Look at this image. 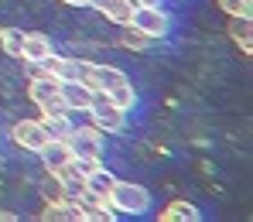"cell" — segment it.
<instances>
[{"mask_svg": "<svg viewBox=\"0 0 253 222\" xmlns=\"http://www.w3.org/2000/svg\"><path fill=\"white\" fill-rule=\"evenodd\" d=\"M106 202L113 205V212L140 216V212L151 209V191H147L144 185H133V181H117V185L110 188V198H106Z\"/></svg>", "mask_w": 253, "mask_h": 222, "instance_id": "1", "label": "cell"}, {"mask_svg": "<svg viewBox=\"0 0 253 222\" xmlns=\"http://www.w3.org/2000/svg\"><path fill=\"white\" fill-rule=\"evenodd\" d=\"M85 113L92 116V127L103 133H124L126 127V110H120L106 92H92V103Z\"/></svg>", "mask_w": 253, "mask_h": 222, "instance_id": "2", "label": "cell"}, {"mask_svg": "<svg viewBox=\"0 0 253 222\" xmlns=\"http://www.w3.org/2000/svg\"><path fill=\"white\" fill-rule=\"evenodd\" d=\"M28 96H31V103L42 110L44 116H51V113H69L65 103H62V96H58V79H55V75H35L31 86H28Z\"/></svg>", "mask_w": 253, "mask_h": 222, "instance_id": "3", "label": "cell"}, {"mask_svg": "<svg viewBox=\"0 0 253 222\" xmlns=\"http://www.w3.org/2000/svg\"><path fill=\"white\" fill-rule=\"evenodd\" d=\"M126 24H133L137 31H144L147 38H168L171 31V17L161 10V7H133V14H130V21Z\"/></svg>", "mask_w": 253, "mask_h": 222, "instance_id": "4", "label": "cell"}, {"mask_svg": "<svg viewBox=\"0 0 253 222\" xmlns=\"http://www.w3.org/2000/svg\"><path fill=\"white\" fill-rule=\"evenodd\" d=\"M65 140H69V150L76 161L79 157H103V137L96 127H72Z\"/></svg>", "mask_w": 253, "mask_h": 222, "instance_id": "5", "label": "cell"}, {"mask_svg": "<svg viewBox=\"0 0 253 222\" xmlns=\"http://www.w3.org/2000/svg\"><path fill=\"white\" fill-rule=\"evenodd\" d=\"M83 82L92 89V92H110V89L120 86V82H126V75L117 69V65H92V62H89Z\"/></svg>", "mask_w": 253, "mask_h": 222, "instance_id": "6", "label": "cell"}, {"mask_svg": "<svg viewBox=\"0 0 253 222\" xmlns=\"http://www.w3.org/2000/svg\"><path fill=\"white\" fill-rule=\"evenodd\" d=\"M76 205L83 209V222H113V205L106 202V198H99V195H92L89 188H83L79 195H76Z\"/></svg>", "mask_w": 253, "mask_h": 222, "instance_id": "7", "label": "cell"}, {"mask_svg": "<svg viewBox=\"0 0 253 222\" xmlns=\"http://www.w3.org/2000/svg\"><path fill=\"white\" fill-rule=\"evenodd\" d=\"M10 133H14V140H17L24 150H35V154L48 144V133H44V127L38 123V120H17Z\"/></svg>", "mask_w": 253, "mask_h": 222, "instance_id": "8", "label": "cell"}, {"mask_svg": "<svg viewBox=\"0 0 253 222\" xmlns=\"http://www.w3.org/2000/svg\"><path fill=\"white\" fill-rule=\"evenodd\" d=\"M58 96H62L65 110H89V103H92V89L85 82H58Z\"/></svg>", "mask_w": 253, "mask_h": 222, "instance_id": "9", "label": "cell"}, {"mask_svg": "<svg viewBox=\"0 0 253 222\" xmlns=\"http://www.w3.org/2000/svg\"><path fill=\"white\" fill-rule=\"evenodd\" d=\"M42 161L48 171H55V168H62V164H69L72 161V150H69V140H55V137H48V144H44L42 150Z\"/></svg>", "mask_w": 253, "mask_h": 222, "instance_id": "10", "label": "cell"}, {"mask_svg": "<svg viewBox=\"0 0 253 222\" xmlns=\"http://www.w3.org/2000/svg\"><path fill=\"white\" fill-rule=\"evenodd\" d=\"M51 175L58 178V185H62V191H65L69 198H76V195L85 188V175L72 164V161H69V164H62V168H55Z\"/></svg>", "mask_w": 253, "mask_h": 222, "instance_id": "11", "label": "cell"}, {"mask_svg": "<svg viewBox=\"0 0 253 222\" xmlns=\"http://www.w3.org/2000/svg\"><path fill=\"white\" fill-rule=\"evenodd\" d=\"M89 7H96L99 14H106L117 24H126L133 14V0H89Z\"/></svg>", "mask_w": 253, "mask_h": 222, "instance_id": "12", "label": "cell"}, {"mask_svg": "<svg viewBox=\"0 0 253 222\" xmlns=\"http://www.w3.org/2000/svg\"><path fill=\"white\" fill-rule=\"evenodd\" d=\"M48 51H51V41H48V35H42V31H31V35H24V51H21V58H24V62L38 65V62H42Z\"/></svg>", "mask_w": 253, "mask_h": 222, "instance_id": "13", "label": "cell"}, {"mask_svg": "<svg viewBox=\"0 0 253 222\" xmlns=\"http://www.w3.org/2000/svg\"><path fill=\"white\" fill-rule=\"evenodd\" d=\"M229 38L240 44V51H253V28H250V17H229Z\"/></svg>", "mask_w": 253, "mask_h": 222, "instance_id": "14", "label": "cell"}, {"mask_svg": "<svg viewBox=\"0 0 253 222\" xmlns=\"http://www.w3.org/2000/svg\"><path fill=\"white\" fill-rule=\"evenodd\" d=\"M113 185H117V178L110 175L103 164H99L96 171H89V175H85V188H89L92 195H99V198H110V188H113Z\"/></svg>", "mask_w": 253, "mask_h": 222, "instance_id": "15", "label": "cell"}, {"mask_svg": "<svg viewBox=\"0 0 253 222\" xmlns=\"http://www.w3.org/2000/svg\"><path fill=\"white\" fill-rule=\"evenodd\" d=\"M199 219H202V212L192 202H171L161 212V222H199Z\"/></svg>", "mask_w": 253, "mask_h": 222, "instance_id": "16", "label": "cell"}, {"mask_svg": "<svg viewBox=\"0 0 253 222\" xmlns=\"http://www.w3.org/2000/svg\"><path fill=\"white\" fill-rule=\"evenodd\" d=\"M38 123H42L44 133L55 137V140H65V137L72 133V120H69V113H51V116H44V113H42Z\"/></svg>", "mask_w": 253, "mask_h": 222, "instance_id": "17", "label": "cell"}, {"mask_svg": "<svg viewBox=\"0 0 253 222\" xmlns=\"http://www.w3.org/2000/svg\"><path fill=\"white\" fill-rule=\"evenodd\" d=\"M120 41H124L130 51H147L154 38H147V35H144V31H137L133 24H124V31H120Z\"/></svg>", "mask_w": 253, "mask_h": 222, "instance_id": "18", "label": "cell"}, {"mask_svg": "<svg viewBox=\"0 0 253 222\" xmlns=\"http://www.w3.org/2000/svg\"><path fill=\"white\" fill-rule=\"evenodd\" d=\"M0 41H3V51L10 58H21V51H24V31L7 28V31H0Z\"/></svg>", "mask_w": 253, "mask_h": 222, "instance_id": "19", "label": "cell"}, {"mask_svg": "<svg viewBox=\"0 0 253 222\" xmlns=\"http://www.w3.org/2000/svg\"><path fill=\"white\" fill-rule=\"evenodd\" d=\"M106 96H110V99H113L120 110H130V106L137 103V92H133V86H130V79H126V82H120L117 89H110Z\"/></svg>", "mask_w": 253, "mask_h": 222, "instance_id": "20", "label": "cell"}, {"mask_svg": "<svg viewBox=\"0 0 253 222\" xmlns=\"http://www.w3.org/2000/svg\"><path fill=\"white\" fill-rule=\"evenodd\" d=\"M219 7H222L229 17H250L253 0H219Z\"/></svg>", "mask_w": 253, "mask_h": 222, "instance_id": "21", "label": "cell"}, {"mask_svg": "<svg viewBox=\"0 0 253 222\" xmlns=\"http://www.w3.org/2000/svg\"><path fill=\"white\" fill-rule=\"evenodd\" d=\"M44 198L48 202H62V198H69L65 191H62V185H58V178L48 171V181H44Z\"/></svg>", "mask_w": 253, "mask_h": 222, "instance_id": "22", "label": "cell"}, {"mask_svg": "<svg viewBox=\"0 0 253 222\" xmlns=\"http://www.w3.org/2000/svg\"><path fill=\"white\" fill-rule=\"evenodd\" d=\"M133 7H161V0H133Z\"/></svg>", "mask_w": 253, "mask_h": 222, "instance_id": "23", "label": "cell"}, {"mask_svg": "<svg viewBox=\"0 0 253 222\" xmlns=\"http://www.w3.org/2000/svg\"><path fill=\"white\" fill-rule=\"evenodd\" d=\"M62 3H69V7H89V0H62Z\"/></svg>", "mask_w": 253, "mask_h": 222, "instance_id": "24", "label": "cell"}, {"mask_svg": "<svg viewBox=\"0 0 253 222\" xmlns=\"http://www.w3.org/2000/svg\"><path fill=\"white\" fill-rule=\"evenodd\" d=\"M10 219H14L10 212H0V222H10Z\"/></svg>", "mask_w": 253, "mask_h": 222, "instance_id": "25", "label": "cell"}]
</instances>
